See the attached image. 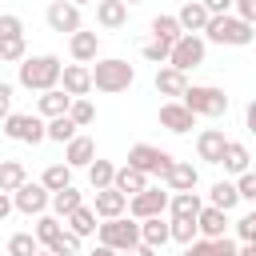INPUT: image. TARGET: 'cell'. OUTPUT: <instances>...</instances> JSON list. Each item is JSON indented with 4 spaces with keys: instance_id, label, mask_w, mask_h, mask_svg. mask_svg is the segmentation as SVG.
<instances>
[{
    "instance_id": "cell-1",
    "label": "cell",
    "mask_w": 256,
    "mask_h": 256,
    "mask_svg": "<svg viewBox=\"0 0 256 256\" xmlns=\"http://www.w3.org/2000/svg\"><path fill=\"white\" fill-rule=\"evenodd\" d=\"M60 72H64V64H60V56H52V52L24 56V60H20V84H24L28 92H52V88H60Z\"/></svg>"
},
{
    "instance_id": "cell-2",
    "label": "cell",
    "mask_w": 256,
    "mask_h": 256,
    "mask_svg": "<svg viewBox=\"0 0 256 256\" xmlns=\"http://www.w3.org/2000/svg\"><path fill=\"white\" fill-rule=\"evenodd\" d=\"M252 36H256V28L252 24H244L240 16H208V24H204V40H212V44H228V48H248L252 44Z\"/></svg>"
},
{
    "instance_id": "cell-3",
    "label": "cell",
    "mask_w": 256,
    "mask_h": 256,
    "mask_svg": "<svg viewBox=\"0 0 256 256\" xmlns=\"http://www.w3.org/2000/svg\"><path fill=\"white\" fill-rule=\"evenodd\" d=\"M136 80V68L120 56H108V60H96L92 68V88L96 92H128Z\"/></svg>"
},
{
    "instance_id": "cell-4",
    "label": "cell",
    "mask_w": 256,
    "mask_h": 256,
    "mask_svg": "<svg viewBox=\"0 0 256 256\" xmlns=\"http://www.w3.org/2000/svg\"><path fill=\"white\" fill-rule=\"evenodd\" d=\"M180 104H184L192 116H208V120H216V116L228 112V96H224V88H216V84H188V92L180 96Z\"/></svg>"
},
{
    "instance_id": "cell-5",
    "label": "cell",
    "mask_w": 256,
    "mask_h": 256,
    "mask_svg": "<svg viewBox=\"0 0 256 256\" xmlns=\"http://www.w3.org/2000/svg\"><path fill=\"white\" fill-rule=\"evenodd\" d=\"M96 236H100V244L104 248H112V252H128V248H136L140 244V220H128V216H116V220H104L100 228H96Z\"/></svg>"
},
{
    "instance_id": "cell-6",
    "label": "cell",
    "mask_w": 256,
    "mask_h": 256,
    "mask_svg": "<svg viewBox=\"0 0 256 256\" xmlns=\"http://www.w3.org/2000/svg\"><path fill=\"white\" fill-rule=\"evenodd\" d=\"M172 164H176V156H168L164 148H156V144H132L128 148V168H136V172H144V176H168L172 172Z\"/></svg>"
},
{
    "instance_id": "cell-7",
    "label": "cell",
    "mask_w": 256,
    "mask_h": 256,
    "mask_svg": "<svg viewBox=\"0 0 256 256\" xmlns=\"http://www.w3.org/2000/svg\"><path fill=\"white\" fill-rule=\"evenodd\" d=\"M204 56H208V40H204V36L184 32V36L172 44V52H168V68H176V72H184V76H188V68H200V64H204Z\"/></svg>"
},
{
    "instance_id": "cell-8",
    "label": "cell",
    "mask_w": 256,
    "mask_h": 256,
    "mask_svg": "<svg viewBox=\"0 0 256 256\" xmlns=\"http://www.w3.org/2000/svg\"><path fill=\"white\" fill-rule=\"evenodd\" d=\"M48 120H40V116H32V112H12L8 120H4V136L8 140H16V144H40V140H48Z\"/></svg>"
},
{
    "instance_id": "cell-9",
    "label": "cell",
    "mask_w": 256,
    "mask_h": 256,
    "mask_svg": "<svg viewBox=\"0 0 256 256\" xmlns=\"http://www.w3.org/2000/svg\"><path fill=\"white\" fill-rule=\"evenodd\" d=\"M48 204H52V192H48L40 180H24V184L12 192V208L24 212V216H44Z\"/></svg>"
},
{
    "instance_id": "cell-10",
    "label": "cell",
    "mask_w": 256,
    "mask_h": 256,
    "mask_svg": "<svg viewBox=\"0 0 256 256\" xmlns=\"http://www.w3.org/2000/svg\"><path fill=\"white\" fill-rule=\"evenodd\" d=\"M164 212H168V192H160L152 184L128 200V216L132 220H152V216H164Z\"/></svg>"
},
{
    "instance_id": "cell-11",
    "label": "cell",
    "mask_w": 256,
    "mask_h": 256,
    "mask_svg": "<svg viewBox=\"0 0 256 256\" xmlns=\"http://www.w3.org/2000/svg\"><path fill=\"white\" fill-rule=\"evenodd\" d=\"M44 20H48V28H52V32H60V36L80 32V8H76L72 0H52V4H48V12H44Z\"/></svg>"
},
{
    "instance_id": "cell-12",
    "label": "cell",
    "mask_w": 256,
    "mask_h": 256,
    "mask_svg": "<svg viewBox=\"0 0 256 256\" xmlns=\"http://www.w3.org/2000/svg\"><path fill=\"white\" fill-rule=\"evenodd\" d=\"M60 88H64L72 100H84V96L92 92V68H84V64H64Z\"/></svg>"
},
{
    "instance_id": "cell-13",
    "label": "cell",
    "mask_w": 256,
    "mask_h": 256,
    "mask_svg": "<svg viewBox=\"0 0 256 256\" xmlns=\"http://www.w3.org/2000/svg\"><path fill=\"white\" fill-rule=\"evenodd\" d=\"M160 124H164L168 132L184 136V132H192V128H196V116H192L180 100H164V104H160Z\"/></svg>"
},
{
    "instance_id": "cell-14",
    "label": "cell",
    "mask_w": 256,
    "mask_h": 256,
    "mask_svg": "<svg viewBox=\"0 0 256 256\" xmlns=\"http://www.w3.org/2000/svg\"><path fill=\"white\" fill-rule=\"evenodd\" d=\"M196 228H200V240H220V236H228V212L204 204L196 216Z\"/></svg>"
},
{
    "instance_id": "cell-15",
    "label": "cell",
    "mask_w": 256,
    "mask_h": 256,
    "mask_svg": "<svg viewBox=\"0 0 256 256\" xmlns=\"http://www.w3.org/2000/svg\"><path fill=\"white\" fill-rule=\"evenodd\" d=\"M224 144H228V136H224L220 128H204V132L196 136V156H200L204 164H220Z\"/></svg>"
},
{
    "instance_id": "cell-16",
    "label": "cell",
    "mask_w": 256,
    "mask_h": 256,
    "mask_svg": "<svg viewBox=\"0 0 256 256\" xmlns=\"http://www.w3.org/2000/svg\"><path fill=\"white\" fill-rule=\"evenodd\" d=\"M92 160H96V144H92V136H80V132H76V136L64 144V164H68V168H88Z\"/></svg>"
},
{
    "instance_id": "cell-17",
    "label": "cell",
    "mask_w": 256,
    "mask_h": 256,
    "mask_svg": "<svg viewBox=\"0 0 256 256\" xmlns=\"http://www.w3.org/2000/svg\"><path fill=\"white\" fill-rule=\"evenodd\" d=\"M96 24L108 28V32L124 28L128 24V4L124 0H96Z\"/></svg>"
},
{
    "instance_id": "cell-18",
    "label": "cell",
    "mask_w": 256,
    "mask_h": 256,
    "mask_svg": "<svg viewBox=\"0 0 256 256\" xmlns=\"http://www.w3.org/2000/svg\"><path fill=\"white\" fill-rule=\"evenodd\" d=\"M68 52H72V60H76V64H92V60H96V52H100V36L80 28V32H72V36H68Z\"/></svg>"
},
{
    "instance_id": "cell-19",
    "label": "cell",
    "mask_w": 256,
    "mask_h": 256,
    "mask_svg": "<svg viewBox=\"0 0 256 256\" xmlns=\"http://www.w3.org/2000/svg\"><path fill=\"white\" fill-rule=\"evenodd\" d=\"M220 164H224V172H232V176H244V172H252V152H248V144H240V140H228V144H224V156H220Z\"/></svg>"
},
{
    "instance_id": "cell-20",
    "label": "cell",
    "mask_w": 256,
    "mask_h": 256,
    "mask_svg": "<svg viewBox=\"0 0 256 256\" xmlns=\"http://www.w3.org/2000/svg\"><path fill=\"white\" fill-rule=\"evenodd\" d=\"M92 212H96V216H104V220H116V216H124V212H128V196H124V192H116V188H100V192H96Z\"/></svg>"
},
{
    "instance_id": "cell-21",
    "label": "cell",
    "mask_w": 256,
    "mask_h": 256,
    "mask_svg": "<svg viewBox=\"0 0 256 256\" xmlns=\"http://www.w3.org/2000/svg\"><path fill=\"white\" fill-rule=\"evenodd\" d=\"M156 92H160V96H168V100H180V96L188 92V76L164 64V68H156Z\"/></svg>"
},
{
    "instance_id": "cell-22",
    "label": "cell",
    "mask_w": 256,
    "mask_h": 256,
    "mask_svg": "<svg viewBox=\"0 0 256 256\" xmlns=\"http://www.w3.org/2000/svg\"><path fill=\"white\" fill-rule=\"evenodd\" d=\"M36 108H40V120H56V116H68V108H72V96H68L64 88H52V92H40Z\"/></svg>"
},
{
    "instance_id": "cell-23",
    "label": "cell",
    "mask_w": 256,
    "mask_h": 256,
    "mask_svg": "<svg viewBox=\"0 0 256 256\" xmlns=\"http://www.w3.org/2000/svg\"><path fill=\"white\" fill-rule=\"evenodd\" d=\"M196 180H200V172L192 168V160H176V164H172V172L164 176L168 192H196Z\"/></svg>"
},
{
    "instance_id": "cell-24",
    "label": "cell",
    "mask_w": 256,
    "mask_h": 256,
    "mask_svg": "<svg viewBox=\"0 0 256 256\" xmlns=\"http://www.w3.org/2000/svg\"><path fill=\"white\" fill-rule=\"evenodd\" d=\"M200 208H204L200 192H172V196H168V212H172V220H196Z\"/></svg>"
},
{
    "instance_id": "cell-25",
    "label": "cell",
    "mask_w": 256,
    "mask_h": 256,
    "mask_svg": "<svg viewBox=\"0 0 256 256\" xmlns=\"http://www.w3.org/2000/svg\"><path fill=\"white\" fill-rule=\"evenodd\" d=\"M176 24H180L184 32H192V36H200V32H204V24H208V8H204L200 0H188V4L176 12Z\"/></svg>"
},
{
    "instance_id": "cell-26",
    "label": "cell",
    "mask_w": 256,
    "mask_h": 256,
    "mask_svg": "<svg viewBox=\"0 0 256 256\" xmlns=\"http://www.w3.org/2000/svg\"><path fill=\"white\" fill-rule=\"evenodd\" d=\"M172 240V232H168V220L164 216H152V220H140V244H148V248H164Z\"/></svg>"
},
{
    "instance_id": "cell-27",
    "label": "cell",
    "mask_w": 256,
    "mask_h": 256,
    "mask_svg": "<svg viewBox=\"0 0 256 256\" xmlns=\"http://www.w3.org/2000/svg\"><path fill=\"white\" fill-rule=\"evenodd\" d=\"M112 188H116V192H124V196L132 200L136 192H144V188H148V176L124 164V168H116V176H112Z\"/></svg>"
},
{
    "instance_id": "cell-28",
    "label": "cell",
    "mask_w": 256,
    "mask_h": 256,
    "mask_svg": "<svg viewBox=\"0 0 256 256\" xmlns=\"http://www.w3.org/2000/svg\"><path fill=\"white\" fill-rule=\"evenodd\" d=\"M64 228H68V232H76V236L84 240V236H92L100 224H96V212H92L88 204H80L76 212H68V216H64Z\"/></svg>"
},
{
    "instance_id": "cell-29",
    "label": "cell",
    "mask_w": 256,
    "mask_h": 256,
    "mask_svg": "<svg viewBox=\"0 0 256 256\" xmlns=\"http://www.w3.org/2000/svg\"><path fill=\"white\" fill-rule=\"evenodd\" d=\"M32 236L40 240V248H52V244L64 236V224H60V216H36V228H32Z\"/></svg>"
},
{
    "instance_id": "cell-30",
    "label": "cell",
    "mask_w": 256,
    "mask_h": 256,
    "mask_svg": "<svg viewBox=\"0 0 256 256\" xmlns=\"http://www.w3.org/2000/svg\"><path fill=\"white\" fill-rule=\"evenodd\" d=\"M208 196H212V208H220V212H232V208L240 204V192H236L232 180H216Z\"/></svg>"
},
{
    "instance_id": "cell-31",
    "label": "cell",
    "mask_w": 256,
    "mask_h": 256,
    "mask_svg": "<svg viewBox=\"0 0 256 256\" xmlns=\"http://www.w3.org/2000/svg\"><path fill=\"white\" fill-rule=\"evenodd\" d=\"M24 180H28V172H24V164H20V160H0V192H8V196H12Z\"/></svg>"
},
{
    "instance_id": "cell-32",
    "label": "cell",
    "mask_w": 256,
    "mask_h": 256,
    "mask_svg": "<svg viewBox=\"0 0 256 256\" xmlns=\"http://www.w3.org/2000/svg\"><path fill=\"white\" fill-rule=\"evenodd\" d=\"M184 36V28L176 24V16H156L152 20V40H164V44H176Z\"/></svg>"
},
{
    "instance_id": "cell-33",
    "label": "cell",
    "mask_w": 256,
    "mask_h": 256,
    "mask_svg": "<svg viewBox=\"0 0 256 256\" xmlns=\"http://www.w3.org/2000/svg\"><path fill=\"white\" fill-rule=\"evenodd\" d=\"M40 184H44L48 192H60V188L72 184V168H68V164H48L44 176H40Z\"/></svg>"
},
{
    "instance_id": "cell-34",
    "label": "cell",
    "mask_w": 256,
    "mask_h": 256,
    "mask_svg": "<svg viewBox=\"0 0 256 256\" xmlns=\"http://www.w3.org/2000/svg\"><path fill=\"white\" fill-rule=\"evenodd\" d=\"M80 204H84V200H80V192H76L72 184H68V188H60V192H52V212H56L60 220H64L68 212H76Z\"/></svg>"
},
{
    "instance_id": "cell-35",
    "label": "cell",
    "mask_w": 256,
    "mask_h": 256,
    "mask_svg": "<svg viewBox=\"0 0 256 256\" xmlns=\"http://www.w3.org/2000/svg\"><path fill=\"white\" fill-rule=\"evenodd\" d=\"M112 176H116V164H112V160H92V164H88V180H92L96 192H100V188H112Z\"/></svg>"
},
{
    "instance_id": "cell-36",
    "label": "cell",
    "mask_w": 256,
    "mask_h": 256,
    "mask_svg": "<svg viewBox=\"0 0 256 256\" xmlns=\"http://www.w3.org/2000/svg\"><path fill=\"white\" fill-rule=\"evenodd\" d=\"M40 252V240L32 236V232H16V236H8V256H36Z\"/></svg>"
},
{
    "instance_id": "cell-37",
    "label": "cell",
    "mask_w": 256,
    "mask_h": 256,
    "mask_svg": "<svg viewBox=\"0 0 256 256\" xmlns=\"http://www.w3.org/2000/svg\"><path fill=\"white\" fill-rule=\"evenodd\" d=\"M168 232H172V240L176 244H192V240H200V228H196V220H168Z\"/></svg>"
},
{
    "instance_id": "cell-38",
    "label": "cell",
    "mask_w": 256,
    "mask_h": 256,
    "mask_svg": "<svg viewBox=\"0 0 256 256\" xmlns=\"http://www.w3.org/2000/svg\"><path fill=\"white\" fill-rule=\"evenodd\" d=\"M24 56H28V44H24V36L0 40V64H20Z\"/></svg>"
},
{
    "instance_id": "cell-39",
    "label": "cell",
    "mask_w": 256,
    "mask_h": 256,
    "mask_svg": "<svg viewBox=\"0 0 256 256\" xmlns=\"http://www.w3.org/2000/svg\"><path fill=\"white\" fill-rule=\"evenodd\" d=\"M68 120L76 124V128H88L92 120H96V108H92V100L84 96V100H72V108H68Z\"/></svg>"
},
{
    "instance_id": "cell-40",
    "label": "cell",
    "mask_w": 256,
    "mask_h": 256,
    "mask_svg": "<svg viewBox=\"0 0 256 256\" xmlns=\"http://www.w3.org/2000/svg\"><path fill=\"white\" fill-rule=\"evenodd\" d=\"M48 140H56V144H68L72 136H76V124L68 120V116H56V120H48Z\"/></svg>"
},
{
    "instance_id": "cell-41",
    "label": "cell",
    "mask_w": 256,
    "mask_h": 256,
    "mask_svg": "<svg viewBox=\"0 0 256 256\" xmlns=\"http://www.w3.org/2000/svg\"><path fill=\"white\" fill-rule=\"evenodd\" d=\"M168 52H172V44H164V40H148V44L140 48V56L152 60V64H168Z\"/></svg>"
},
{
    "instance_id": "cell-42",
    "label": "cell",
    "mask_w": 256,
    "mask_h": 256,
    "mask_svg": "<svg viewBox=\"0 0 256 256\" xmlns=\"http://www.w3.org/2000/svg\"><path fill=\"white\" fill-rule=\"evenodd\" d=\"M12 36H24V20L16 12H0V40H12Z\"/></svg>"
},
{
    "instance_id": "cell-43",
    "label": "cell",
    "mask_w": 256,
    "mask_h": 256,
    "mask_svg": "<svg viewBox=\"0 0 256 256\" xmlns=\"http://www.w3.org/2000/svg\"><path fill=\"white\" fill-rule=\"evenodd\" d=\"M48 252H56V256H76V252H80V236L64 228V236H60V240H56V244H52Z\"/></svg>"
},
{
    "instance_id": "cell-44",
    "label": "cell",
    "mask_w": 256,
    "mask_h": 256,
    "mask_svg": "<svg viewBox=\"0 0 256 256\" xmlns=\"http://www.w3.org/2000/svg\"><path fill=\"white\" fill-rule=\"evenodd\" d=\"M236 236H240L244 244H256V212H244V216L236 220Z\"/></svg>"
},
{
    "instance_id": "cell-45",
    "label": "cell",
    "mask_w": 256,
    "mask_h": 256,
    "mask_svg": "<svg viewBox=\"0 0 256 256\" xmlns=\"http://www.w3.org/2000/svg\"><path fill=\"white\" fill-rule=\"evenodd\" d=\"M236 192H240V200H256V172H244L236 180Z\"/></svg>"
},
{
    "instance_id": "cell-46",
    "label": "cell",
    "mask_w": 256,
    "mask_h": 256,
    "mask_svg": "<svg viewBox=\"0 0 256 256\" xmlns=\"http://www.w3.org/2000/svg\"><path fill=\"white\" fill-rule=\"evenodd\" d=\"M240 252V244L232 240V236H220V240H212V256H236Z\"/></svg>"
},
{
    "instance_id": "cell-47",
    "label": "cell",
    "mask_w": 256,
    "mask_h": 256,
    "mask_svg": "<svg viewBox=\"0 0 256 256\" xmlns=\"http://www.w3.org/2000/svg\"><path fill=\"white\" fill-rule=\"evenodd\" d=\"M232 8H236V16H240L244 24H252V28H256V0H236Z\"/></svg>"
},
{
    "instance_id": "cell-48",
    "label": "cell",
    "mask_w": 256,
    "mask_h": 256,
    "mask_svg": "<svg viewBox=\"0 0 256 256\" xmlns=\"http://www.w3.org/2000/svg\"><path fill=\"white\" fill-rule=\"evenodd\" d=\"M200 4H204V8H208V16H228V12H232V4H236V0H200Z\"/></svg>"
},
{
    "instance_id": "cell-49",
    "label": "cell",
    "mask_w": 256,
    "mask_h": 256,
    "mask_svg": "<svg viewBox=\"0 0 256 256\" xmlns=\"http://www.w3.org/2000/svg\"><path fill=\"white\" fill-rule=\"evenodd\" d=\"M12 116V84H0V124Z\"/></svg>"
},
{
    "instance_id": "cell-50",
    "label": "cell",
    "mask_w": 256,
    "mask_h": 256,
    "mask_svg": "<svg viewBox=\"0 0 256 256\" xmlns=\"http://www.w3.org/2000/svg\"><path fill=\"white\" fill-rule=\"evenodd\" d=\"M180 256H212V240H192Z\"/></svg>"
},
{
    "instance_id": "cell-51",
    "label": "cell",
    "mask_w": 256,
    "mask_h": 256,
    "mask_svg": "<svg viewBox=\"0 0 256 256\" xmlns=\"http://www.w3.org/2000/svg\"><path fill=\"white\" fill-rule=\"evenodd\" d=\"M244 124H248V132L256 136V100H248V108H244Z\"/></svg>"
},
{
    "instance_id": "cell-52",
    "label": "cell",
    "mask_w": 256,
    "mask_h": 256,
    "mask_svg": "<svg viewBox=\"0 0 256 256\" xmlns=\"http://www.w3.org/2000/svg\"><path fill=\"white\" fill-rule=\"evenodd\" d=\"M124 256H156V248H148V244H136V248H128Z\"/></svg>"
},
{
    "instance_id": "cell-53",
    "label": "cell",
    "mask_w": 256,
    "mask_h": 256,
    "mask_svg": "<svg viewBox=\"0 0 256 256\" xmlns=\"http://www.w3.org/2000/svg\"><path fill=\"white\" fill-rule=\"evenodd\" d=\"M8 212H12V196H8V192H0V220H4Z\"/></svg>"
},
{
    "instance_id": "cell-54",
    "label": "cell",
    "mask_w": 256,
    "mask_h": 256,
    "mask_svg": "<svg viewBox=\"0 0 256 256\" xmlns=\"http://www.w3.org/2000/svg\"><path fill=\"white\" fill-rule=\"evenodd\" d=\"M88 256H120V252H112V248H104V244H96V248H92Z\"/></svg>"
},
{
    "instance_id": "cell-55",
    "label": "cell",
    "mask_w": 256,
    "mask_h": 256,
    "mask_svg": "<svg viewBox=\"0 0 256 256\" xmlns=\"http://www.w3.org/2000/svg\"><path fill=\"white\" fill-rule=\"evenodd\" d=\"M236 256H256V244H240V252Z\"/></svg>"
},
{
    "instance_id": "cell-56",
    "label": "cell",
    "mask_w": 256,
    "mask_h": 256,
    "mask_svg": "<svg viewBox=\"0 0 256 256\" xmlns=\"http://www.w3.org/2000/svg\"><path fill=\"white\" fill-rule=\"evenodd\" d=\"M36 256H56V252H48V248H40V252H36Z\"/></svg>"
},
{
    "instance_id": "cell-57",
    "label": "cell",
    "mask_w": 256,
    "mask_h": 256,
    "mask_svg": "<svg viewBox=\"0 0 256 256\" xmlns=\"http://www.w3.org/2000/svg\"><path fill=\"white\" fill-rule=\"evenodd\" d=\"M72 4H76V8H80V4H96V0H72Z\"/></svg>"
},
{
    "instance_id": "cell-58",
    "label": "cell",
    "mask_w": 256,
    "mask_h": 256,
    "mask_svg": "<svg viewBox=\"0 0 256 256\" xmlns=\"http://www.w3.org/2000/svg\"><path fill=\"white\" fill-rule=\"evenodd\" d=\"M124 4H128V8H132V4H144V0H124Z\"/></svg>"
},
{
    "instance_id": "cell-59",
    "label": "cell",
    "mask_w": 256,
    "mask_h": 256,
    "mask_svg": "<svg viewBox=\"0 0 256 256\" xmlns=\"http://www.w3.org/2000/svg\"><path fill=\"white\" fill-rule=\"evenodd\" d=\"M252 44H256V36H252Z\"/></svg>"
}]
</instances>
